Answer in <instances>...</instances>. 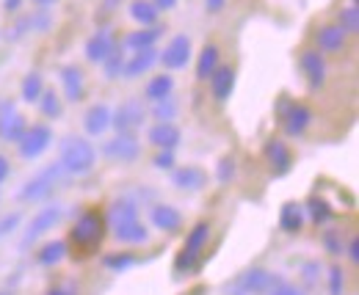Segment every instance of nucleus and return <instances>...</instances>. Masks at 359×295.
<instances>
[{
  "label": "nucleus",
  "mask_w": 359,
  "mask_h": 295,
  "mask_svg": "<svg viewBox=\"0 0 359 295\" xmlns=\"http://www.w3.org/2000/svg\"><path fill=\"white\" fill-rule=\"evenodd\" d=\"M105 229H108L105 215L97 210V207H91V210L83 212V215L75 221V226L69 229V243H67V249H72L75 256H91V254L102 246Z\"/></svg>",
  "instance_id": "obj_1"
},
{
  "label": "nucleus",
  "mask_w": 359,
  "mask_h": 295,
  "mask_svg": "<svg viewBox=\"0 0 359 295\" xmlns=\"http://www.w3.org/2000/svg\"><path fill=\"white\" fill-rule=\"evenodd\" d=\"M299 64H302V72H304L307 83L313 85V88H320V85L326 83V61H323L320 50H304Z\"/></svg>",
  "instance_id": "obj_13"
},
{
  "label": "nucleus",
  "mask_w": 359,
  "mask_h": 295,
  "mask_svg": "<svg viewBox=\"0 0 359 295\" xmlns=\"http://www.w3.org/2000/svg\"><path fill=\"white\" fill-rule=\"evenodd\" d=\"M346 39H348V34L340 25H323L318 31V44L323 53H340L346 47Z\"/></svg>",
  "instance_id": "obj_25"
},
{
  "label": "nucleus",
  "mask_w": 359,
  "mask_h": 295,
  "mask_svg": "<svg viewBox=\"0 0 359 295\" xmlns=\"http://www.w3.org/2000/svg\"><path fill=\"white\" fill-rule=\"evenodd\" d=\"M25 130H28L25 116H20L11 102H0V138L8 144H17L25 135Z\"/></svg>",
  "instance_id": "obj_9"
},
{
  "label": "nucleus",
  "mask_w": 359,
  "mask_h": 295,
  "mask_svg": "<svg viewBox=\"0 0 359 295\" xmlns=\"http://www.w3.org/2000/svg\"><path fill=\"white\" fill-rule=\"evenodd\" d=\"M226 0H205V8H208V14H219V11H224Z\"/></svg>",
  "instance_id": "obj_47"
},
{
  "label": "nucleus",
  "mask_w": 359,
  "mask_h": 295,
  "mask_svg": "<svg viewBox=\"0 0 359 295\" xmlns=\"http://www.w3.org/2000/svg\"><path fill=\"white\" fill-rule=\"evenodd\" d=\"M147 138H149V144H155L158 149H175L180 144V138H182V132H180V127L175 125V122H158V125L149 127Z\"/></svg>",
  "instance_id": "obj_20"
},
{
  "label": "nucleus",
  "mask_w": 359,
  "mask_h": 295,
  "mask_svg": "<svg viewBox=\"0 0 359 295\" xmlns=\"http://www.w3.org/2000/svg\"><path fill=\"white\" fill-rule=\"evenodd\" d=\"M42 91H45V81H42V75H39V72H28V75L22 78L20 94H22V100H25V102H36V100L42 97Z\"/></svg>",
  "instance_id": "obj_33"
},
{
  "label": "nucleus",
  "mask_w": 359,
  "mask_h": 295,
  "mask_svg": "<svg viewBox=\"0 0 359 295\" xmlns=\"http://www.w3.org/2000/svg\"><path fill=\"white\" fill-rule=\"evenodd\" d=\"M337 25H340L346 34H357V31H359V8H357V3H351V6L340 8V14H337Z\"/></svg>",
  "instance_id": "obj_37"
},
{
  "label": "nucleus",
  "mask_w": 359,
  "mask_h": 295,
  "mask_svg": "<svg viewBox=\"0 0 359 295\" xmlns=\"http://www.w3.org/2000/svg\"><path fill=\"white\" fill-rule=\"evenodd\" d=\"M144 119H147L144 102L141 100H125L116 108V114H111V127H116L125 135H133L138 127H144Z\"/></svg>",
  "instance_id": "obj_7"
},
{
  "label": "nucleus",
  "mask_w": 359,
  "mask_h": 295,
  "mask_svg": "<svg viewBox=\"0 0 359 295\" xmlns=\"http://www.w3.org/2000/svg\"><path fill=\"white\" fill-rule=\"evenodd\" d=\"M8 174H11V166H8V160L0 155V185L6 182V177H8Z\"/></svg>",
  "instance_id": "obj_49"
},
{
  "label": "nucleus",
  "mask_w": 359,
  "mask_h": 295,
  "mask_svg": "<svg viewBox=\"0 0 359 295\" xmlns=\"http://www.w3.org/2000/svg\"><path fill=\"white\" fill-rule=\"evenodd\" d=\"M263 155H266L271 171H273L276 177H285V174L290 171V166H293V155H290L287 144L279 141V138H271L269 144H266V149H263Z\"/></svg>",
  "instance_id": "obj_14"
},
{
  "label": "nucleus",
  "mask_w": 359,
  "mask_h": 295,
  "mask_svg": "<svg viewBox=\"0 0 359 295\" xmlns=\"http://www.w3.org/2000/svg\"><path fill=\"white\" fill-rule=\"evenodd\" d=\"M155 166L161 171L175 169V149H161V152L155 155Z\"/></svg>",
  "instance_id": "obj_43"
},
{
  "label": "nucleus",
  "mask_w": 359,
  "mask_h": 295,
  "mask_svg": "<svg viewBox=\"0 0 359 295\" xmlns=\"http://www.w3.org/2000/svg\"><path fill=\"white\" fill-rule=\"evenodd\" d=\"M158 14H161V11L155 8L152 0H133V3H130V17H133L141 28L158 25Z\"/></svg>",
  "instance_id": "obj_31"
},
{
  "label": "nucleus",
  "mask_w": 359,
  "mask_h": 295,
  "mask_svg": "<svg viewBox=\"0 0 359 295\" xmlns=\"http://www.w3.org/2000/svg\"><path fill=\"white\" fill-rule=\"evenodd\" d=\"M39 102V111L45 114L47 119H58L61 116V111H64V105H61V97L55 94V91H42V97L36 100Z\"/></svg>",
  "instance_id": "obj_36"
},
{
  "label": "nucleus",
  "mask_w": 359,
  "mask_h": 295,
  "mask_svg": "<svg viewBox=\"0 0 359 295\" xmlns=\"http://www.w3.org/2000/svg\"><path fill=\"white\" fill-rule=\"evenodd\" d=\"M232 177H235V160H232V158H222V160L216 163V179H219L222 185H229Z\"/></svg>",
  "instance_id": "obj_40"
},
{
  "label": "nucleus",
  "mask_w": 359,
  "mask_h": 295,
  "mask_svg": "<svg viewBox=\"0 0 359 295\" xmlns=\"http://www.w3.org/2000/svg\"><path fill=\"white\" fill-rule=\"evenodd\" d=\"M158 61L166 67V69H182L188 61H191V39L185 34H177L172 42L166 44V50L158 55Z\"/></svg>",
  "instance_id": "obj_11"
},
{
  "label": "nucleus",
  "mask_w": 359,
  "mask_h": 295,
  "mask_svg": "<svg viewBox=\"0 0 359 295\" xmlns=\"http://www.w3.org/2000/svg\"><path fill=\"white\" fill-rule=\"evenodd\" d=\"M229 295H246V293H243V290H238V287H235V290H232V293H229Z\"/></svg>",
  "instance_id": "obj_54"
},
{
  "label": "nucleus",
  "mask_w": 359,
  "mask_h": 295,
  "mask_svg": "<svg viewBox=\"0 0 359 295\" xmlns=\"http://www.w3.org/2000/svg\"><path fill=\"white\" fill-rule=\"evenodd\" d=\"M346 254H348V259H351L354 265H359V238H351V243H348Z\"/></svg>",
  "instance_id": "obj_46"
},
{
  "label": "nucleus",
  "mask_w": 359,
  "mask_h": 295,
  "mask_svg": "<svg viewBox=\"0 0 359 295\" xmlns=\"http://www.w3.org/2000/svg\"><path fill=\"white\" fill-rule=\"evenodd\" d=\"M114 238L119 243H128V246H141V243L149 240V229L141 221H133V224H125V226L114 229Z\"/></svg>",
  "instance_id": "obj_26"
},
{
  "label": "nucleus",
  "mask_w": 359,
  "mask_h": 295,
  "mask_svg": "<svg viewBox=\"0 0 359 295\" xmlns=\"http://www.w3.org/2000/svg\"><path fill=\"white\" fill-rule=\"evenodd\" d=\"M315 270H318V265H315V262H310V265H304V279H307L310 284L315 282Z\"/></svg>",
  "instance_id": "obj_50"
},
{
  "label": "nucleus",
  "mask_w": 359,
  "mask_h": 295,
  "mask_svg": "<svg viewBox=\"0 0 359 295\" xmlns=\"http://www.w3.org/2000/svg\"><path fill=\"white\" fill-rule=\"evenodd\" d=\"M155 64H158V50H155V47L133 50V58H125V72H122V78L135 81V78H141L144 72H149Z\"/></svg>",
  "instance_id": "obj_15"
},
{
  "label": "nucleus",
  "mask_w": 359,
  "mask_h": 295,
  "mask_svg": "<svg viewBox=\"0 0 359 295\" xmlns=\"http://www.w3.org/2000/svg\"><path fill=\"white\" fill-rule=\"evenodd\" d=\"M116 3H119V0H105V11H114V8H116Z\"/></svg>",
  "instance_id": "obj_53"
},
{
  "label": "nucleus",
  "mask_w": 359,
  "mask_h": 295,
  "mask_svg": "<svg viewBox=\"0 0 359 295\" xmlns=\"http://www.w3.org/2000/svg\"><path fill=\"white\" fill-rule=\"evenodd\" d=\"M58 166L72 177H86L97 166V149L94 144L81 135H67L58 146Z\"/></svg>",
  "instance_id": "obj_2"
},
{
  "label": "nucleus",
  "mask_w": 359,
  "mask_h": 295,
  "mask_svg": "<svg viewBox=\"0 0 359 295\" xmlns=\"http://www.w3.org/2000/svg\"><path fill=\"white\" fill-rule=\"evenodd\" d=\"M133 221H138V207H135V202H130V199H116L108 207V215H105V224H108L111 232L119 229V226H125V224H133Z\"/></svg>",
  "instance_id": "obj_19"
},
{
  "label": "nucleus",
  "mask_w": 359,
  "mask_h": 295,
  "mask_svg": "<svg viewBox=\"0 0 359 295\" xmlns=\"http://www.w3.org/2000/svg\"><path fill=\"white\" fill-rule=\"evenodd\" d=\"M47 295H78V287L75 284H55L47 290Z\"/></svg>",
  "instance_id": "obj_45"
},
{
  "label": "nucleus",
  "mask_w": 359,
  "mask_h": 295,
  "mask_svg": "<svg viewBox=\"0 0 359 295\" xmlns=\"http://www.w3.org/2000/svg\"><path fill=\"white\" fill-rule=\"evenodd\" d=\"M61 174H64V169H61L58 163L42 169L34 179H28V182L22 185L20 199H22V202H42V199H47V196L55 191V185L61 182Z\"/></svg>",
  "instance_id": "obj_4"
},
{
  "label": "nucleus",
  "mask_w": 359,
  "mask_h": 295,
  "mask_svg": "<svg viewBox=\"0 0 359 295\" xmlns=\"http://www.w3.org/2000/svg\"><path fill=\"white\" fill-rule=\"evenodd\" d=\"M50 144H53V130L47 125H34L25 130V135L17 141V146H20V158H25V160H36V158H42L47 149H50Z\"/></svg>",
  "instance_id": "obj_5"
},
{
  "label": "nucleus",
  "mask_w": 359,
  "mask_h": 295,
  "mask_svg": "<svg viewBox=\"0 0 359 295\" xmlns=\"http://www.w3.org/2000/svg\"><path fill=\"white\" fill-rule=\"evenodd\" d=\"M152 116H155L158 122H172V119L177 116V102H175L172 97L158 100V102H155V108H152Z\"/></svg>",
  "instance_id": "obj_38"
},
{
  "label": "nucleus",
  "mask_w": 359,
  "mask_h": 295,
  "mask_svg": "<svg viewBox=\"0 0 359 295\" xmlns=\"http://www.w3.org/2000/svg\"><path fill=\"white\" fill-rule=\"evenodd\" d=\"M172 185L180 188V191H188V193H196L208 185V171L199 169V166H182V169H175L172 174Z\"/></svg>",
  "instance_id": "obj_17"
},
{
  "label": "nucleus",
  "mask_w": 359,
  "mask_h": 295,
  "mask_svg": "<svg viewBox=\"0 0 359 295\" xmlns=\"http://www.w3.org/2000/svg\"><path fill=\"white\" fill-rule=\"evenodd\" d=\"M161 39V28L158 25H147L141 31H133L125 36V47L130 50H144V47H155V42Z\"/></svg>",
  "instance_id": "obj_30"
},
{
  "label": "nucleus",
  "mask_w": 359,
  "mask_h": 295,
  "mask_svg": "<svg viewBox=\"0 0 359 295\" xmlns=\"http://www.w3.org/2000/svg\"><path fill=\"white\" fill-rule=\"evenodd\" d=\"M135 262H138V259H135L130 252H114V254H105V256H102V268L111 270V273H125V270L133 268Z\"/></svg>",
  "instance_id": "obj_32"
},
{
  "label": "nucleus",
  "mask_w": 359,
  "mask_h": 295,
  "mask_svg": "<svg viewBox=\"0 0 359 295\" xmlns=\"http://www.w3.org/2000/svg\"><path fill=\"white\" fill-rule=\"evenodd\" d=\"M346 293V273L340 265L329 268V295H343Z\"/></svg>",
  "instance_id": "obj_39"
},
{
  "label": "nucleus",
  "mask_w": 359,
  "mask_h": 295,
  "mask_svg": "<svg viewBox=\"0 0 359 295\" xmlns=\"http://www.w3.org/2000/svg\"><path fill=\"white\" fill-rule=\"evenodd\" d=\"M219 58H222L219 47H216V44H205L202 53H199V61H196V78H199V81H208V78L216 72Z\"/></svg>",
  "instance_id": "obj_27"
},
{
  "label": "nucleus",
  "mask_w": 359,
  "mask_h": 295,
  "mask_svg": "<svg viewBox=\"0 0 359 295\" xmlns=\"http://www.w3.org/2000/svg\"><path fill=\"white\" fill-rule=\"evenodd\" d=\"M172 91H175V78L172 75H155L147 88H144V97L149 100V102H158V100H166V97H172Z\"/></svg>",
  "instance_id": "obj_29"
},
{
  "label": "nucleus",
  "mask_w": 359,
  "mask_h": 295,
  "mask_svg": "<svg viewBox=\"0 0 359 295\" xmlns=\"http://www.w3.org/2000/svg\"><path fill=\"white\" fill-rule=\"evenodd\" d=\"M279 122H282V127H285V135L299 138V135L307 132V127H310V122H313V111H310L307 105L290 102V108L279 116Z\"/></svg>",
  "instance_id": "obj_10"
},
{
  "label": "nucleus",
  "mask_w": 359,
  "mask_h": 295,
  "mask_svg": "<svg viewBox=\"0 0 359 295\" xmlns=\"http://www.w3.org/2000/svg\"><path fill=\"white\" fill-rule=\"evenodd\" d=\"M102 155H105L108 160H114V163H133V160H138V155H141V144L135 141L133 135L119 132L116 138L105 141Z\"/></svg>",
  "instance_id": "obj_8"
},
{
  "label": "nucleus",
  "mask_w": 359,
  "mask_h": 295,
  "mask_svg": "<svg viewBox=\"0 0 359 295\" xmlns=\"http://www.w3.org/2000/svg\"><path fill=\"white\" fill-rule=\"evenodd\" d=\"M58 78H61V88H64V100H69V102L83 100L86 78H83V72H81L78 67H64Z\"/></svg>",
  "instance_id": "obj_21"
},
{
  "label": "nucleus",
  "mask_w": 359,
  "mask_h": 295,
  "mask_svg": "<svg viewBox=\"0 0 359 295\" xmlns=\"http://www.w3.org/2000/svg\"><path fill=\"white\" fill-rule=\"evenodd\" d=\"M111 127V108L108 105H102V102H97V105H91L89 111L83 114V130L89 132V135H102L105 130Z\"/></svg>",
  "instance_id": "obj_24"
},
{
  "label": "nucleus",
  "mask_w": 359,
  "mask_h": 295,
  "mask_svg": "<svg viewBox=\"0 0 359 295\" xmlns=\"http://www.w3.org/2000/svg\"><path fill=\"white\" fill-rule=\"evenodd\" d=\"M208 240H210V224H208V221H199V224H196V226L188 232L185 246H182V252L177 254L175 268H177L180 273L196 270L199 256H202V249H205V243H208Z\"/></svg>",
  "instance_id": "obj_3"
},
{
  "label": "nucleus",
  "mask_w": 359,
  "mask_h": 295,
  "mask_svg": "<svg viewBox=\"0 0 359 295\" xmlns=\"http://www.w3.org/2000/svg\"><path fill=\"white\" fill-rule=\"evenodd\" d=\"M210 81V91H213V97L219 100V102H226L229 97H232V91H235V69L232 67H216V72L208 78Z\"/></svg>",
  "instance_id": "obj_23"
},
{
  "label": "nucleus",
  "mask_w": 359,
  "mask_h": 295,
  "mask_svg": "<svg viewBox=\"0 0 359 295\" xmlns=\"http://www.w3.org/2000/svg\"><path fill=\"white\" fill-rule=\"evenodd\" d=\"M111 50H116V39H114L111 31L102 28V31H97V34L89 36V42H86V58H89L91 64H102Z\"/></svg>",
  "instance_id": "obj_18"
},
{
  "label": "nucleus",
  "mask_w": 359,
  "mask_h": 295,
  "mask_svg": "<svg viewBox=\"0 0 359 295\" xmlns=\"http://www.w3.org/2000/svg\"><path fill=\"white\" fill-rule=\"evenodd\" d=\"M149 221H152L155 229H161L166 235H175V232L182 229V212L177 207H172V205H155L149 210Z\"/></svg>",
  "instance_id": "obj_16"
},
{
  "label": "nucleus",
  "mask_w": 359,
  "mask_h": 295,
  "mask_svg": "<svg viewBox=\"0 0 359 295\" xmlns=\"http://www.w3.org/2000/svg\"><path fill=\"white\" fill-rule=\"evenodd\" d=\"M20 221H22V215H20V212H8V215H3V218H0V240H3V238H8V235L20 226Z\"/></svg>",
  "instance_id": "obj_41"
},
{
  "label": "nucleus",
  "mask_w": 359,
  "mask_h": 295,
  "mask_svg": "<svg viewBox=\"0 0 359 295\" xmlns=\"http://www.w3.org/2000/svg\"><path fill=\"white\" fill-rule=\"evenodd\" d=\"M61 218H64V207L61 205H47V207H42V210L31 218V224H28V229L22 235V249H28L31 243H36L50 229H55V224Z\"/></svg>",
  "instance_id": "obj_6"
},
{
  "label": "nucleus",
  "mask_w": 359,
  "mask_h": 295,
  "mask_svg": "<svg viewBox=\"0 0 359 295\" xmlns=\"http://www.w3.org/2000/svg\"><path fill=\"white\" fill-rule=\"evenodd\" d=\"M67 240H50V243H45L39 252H36V262L42 265V268H55L64 256H67Z\"/></svg>",
  "instance_id": "obj_28"
},
{
  "label": "nucleus",
  "mask_w": 359,
  "mask_h": 295,
  "mask_svg": "<svg viewBox=\"0 0 359 295\" xmlns=\"http://www.w3.org/2000/svg\"><path fill=\"white\" fill-rule=\"evenodd\" d=\"M20 3H22V0H6V3H3V8L11 14V11H17V8H20Z\"/></svg>",
  "instance_id": "obj_51"
},
{
  "label": "nucleus",
  "mask_w": 359,
  "mask_h": 295,
  "mask_svg": "<svg viewBox=\"0 0 359 295\" xmlns=\"http://www.w3.org/2000/svg\"><path fill=\"white\" fill-rule=\"evenodd\" d=\"M266 295H304L299 287H293V284H287V282H273Z\"/></svg>",
  "instance_id": "obj_44"
},
{
  "label": "nucleus",
  "mask_w": 359,
  "mask_h": 295,
  "mask_svg": "<svg viewBox=\"0 0 359 295\" xmlns=\"http://www.w3.org/2000/svg\"><path fill=\"white\" fill-rule=\"evenodd\" d=\"M102 69H105V78L108 81H116V78H122V72H125V53L116 47V50H111L108 53V58L102 61Z\"/></svg>",
  "instance_id": "obj_35"
},
{
  "label": "nucleus",
  "mask_w": 359,
  "mask_h": 295,
  "mask_svg": "<svg viewBox=\"0 0 359 295\" xmlns=\"http://www.w3.org/2000/svg\"><path fill=\"white\" fill-rule=\"evenodd\" d=\"M304 205L299 202H285L282 210H279V229L287 232V235H299L304 229Z\"/></svg>",
  "instance_id": "obj_22"
},
{
  "label": "nucleus",
  "mask_w": 359,
  "mask_h": 295,
  "mask_svg": "<svg viewBox=\"0 0 359 295\" xmlns=\"http://www.w3.org/2000/svg\"><path fill=\"white\" fill-rule=\"evenodd\" d=\"M273 282H279V279H276L273 273H269L266 268H249V270H243V273L238 276L235 287L243 290L246 295H260V293H266Z\"/></svg>",
  "instance_id": "obj_12"
},
{
  "label": "nucleus",
  "mask_w": 359,
  "mask_h": 295,
  "mask_svg": "<svg viewBox=\"0 0 359 295\" xmlns=\"http://www.w3.org/2000/svg\"><path fill=\"white\" fill-rule=\"evenodd\" d=\"M304 215H310V221H313L315 226H320V224H326V221L332 218V210H329V205H326L320 196H313V199L304 205Z\"/></svg>",
  "instance_id": "obj_34"
},
{
  "label": "nucleus",
  "mask_w": 359,
  "mask_h": 295,
  "mask_svg": "<svg viewBox=\"0 0 359 295\" xmlns=\"http://www.w3.org/2000/svg\"><path fill=\"white\" fill-rule=\"evenodd\" d=\"M152 3H155L158 11H172V8L177 6V0H152Z\"/></svg>",
  "instance_id": "obj_48"
},
{
  "label": "nucleus",
  "mask_w": 359,
  "mask_h": 295,
  "mask_svg": "<svg viewBox=\"0 0 359 295\" xmlns=\"http://www.w3.org/2000/svg\"><path fill=\"white\" fill-rule=\"evenodd\" d=\"M323 246H326V252L334 254V256L346 252V249H343V240L337 238V232H334V229H326V232H323Z\"/></svg>",
  "instance_id": "obj_42"
},
{
  "label": "nucleus",
  "mask_w": 359,
  "mask_h": 295,
  "mask_svg": "<svg viewBox=\"0 0 359 295\" xmlns=\"http://www.w3.org/2000/svg\"><path fill=\"white\" fill-rule=\"evenodd\" d=\"M34 6H39V8H47V6H53V3H58V0H31Z\"/></svg>",
  "instance_id": "obj_52"
}]
</instances>
